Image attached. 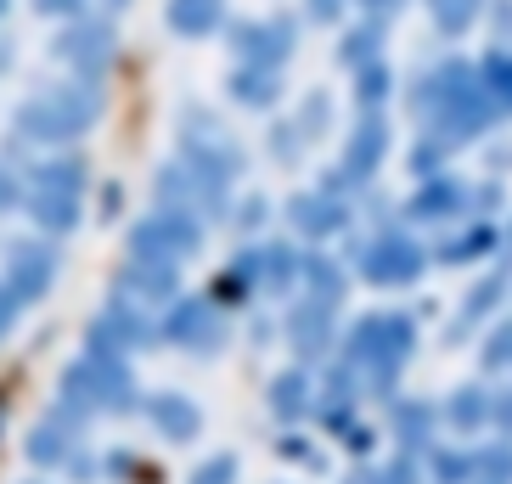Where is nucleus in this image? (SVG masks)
<instances>
[{
  "label": "nucleus",
  "mask_w": 512,
  "mask_h": 484,
  "mask_svg": "<svg viewBox=\"0 0 512 484\" xmlns=\"http://www.w3.org/2000/svg\"><path fill=\"white\" fill-rule=\"evenodd\" d=\"M411 107H417V119L434 124V136L445 141V147L484 136L490 119H496V102L484 91L479 68H467V62H439L434 74H422Z\"/></svg>",
  "instance_id": "f257e3e1"
},
{
  "label": "nucleus",
  "mask_w": 512,
  "mask_h": 484,
  "mask_svg": "<svg viewBox=\"0 0 512 484\" xmlns=\"http://www.w3.org/2000/svg\"><path fill=\"white\" fill-rule=\"evenodd\" d=\"M96 113H102V96L85 79V85H57V91L29 96L12 113V130H23L29 141H74L96 124Z\"/></svg>",
  "instance_id": "f03ea898"
},
{
  "label": "nucleus",
  "mask_w": 512,
  "mask_h": 484,
  "mask_svg": "<svg viewBox=\"0 0 512 484\" xmlns=\"http://www.w3.org/2000/svg\"><path fill=\"white\" fill-rule=\"evenodd\" d=\"M62 394H68V406L79 411H130V400H136V383H130V372H124L119 355H102V349H91L85 361L68 366V378H62Z\"/></svg>",
  "instance_id": "7ed1b4c3"
},
{
  "label": "nucleus",
  "mask_w": 512,
  "mask_h": 484,
  "mask_svg": "<svg viewBox=\"0 0 512 484\" xmlns=\"http://www.w3.org/2000/svg\"><path fill=\"white\" fill-rule=\"evenodd\" d=\"M411 316H366L355 333H349V361H366L372 366V383L377 389H394V378H400V366H406L411 355Z\"/></svg>",
  "instance_id": "20e7f679"
},
{
  "label": "nucleus",
  "mask_w": 512,
  "mask_h": 484,
  "mask_svg": "<svg viewBox=\"0 0 512 484\" xmlns=\"http://www.w3.org/2000/svg\"><path fill=\"white\" fill-rule=\"evenodd\" d=\"M130 248H136V259H152V265H175V259L197 254V248H203L197 214H186V209L152 214V220H141V226L130 231Z\"/></svg>",
  "instance_id": "39448f33"
},
{
  "label": "nucleus",
  "mask_w": 512,
  "mask_h": 484,
  "mask_svg": "<svg viewBox=\"0 0 512 484\" xmlns=\"http://www.w3.org/2000/svg\"><path fill=\"white\" fill-rule=\"evenodd\" d=\"M422 265H428V254L411 237H400V231H383L377 242H366L361 254V276L377 282V288H406V282L422 276Z\"/></svg>",
  "instance_id": "423d86ee"
},
{
  "label": "nucleus",
  "mask_w": 512,
  "mask_h": 484,
  "mask_svg": "<svg viewBox=\"0 0 512 484\" xmlns=\"http://www.w3.org/2000/svg\"><path fill=\"white\" fill-rule=\"evenodd\" d=\"M57 57L74 68L79 79H102L113 68V29L107 23H91V17H74V29L57 34Z\"/></svg>",
  "instance_id": "0eeeda50"
},
{
  "label": "nucleus",
  "mask_w": 512,
  "mask_h": 484,
  "mask_svg": "<svg viewBox=\"0 0 512 484\" xmlns=\"http://www.w3.org/2000/svg\"><path fill=\"white\" fill-rule=\"evenodd\" d=\"M226 316H220V304L214 299H181L175 304V316H169V338L197 355H214V349H226Z\"/></svg>",
  "instance_id": "6e6552de"
},
{
  "label": "nucleus",
  "mask_w": 512,
  "mask_h": 484,
  "mask_svg": "<svg viewBox=\"0 0 512 484\" xmlns=\"http://www.w3.org/2000/svg\"><path fill=\"white\" fill-rule=\"evenodd\" d=\"M231 46L248 68H282L293 57V23L287 17H265V23H237Z\"/></svg>",
  "instance_id": "1a4fd4ad"
},
{
  "label": "nucleus",
  "mask_w": 512,
  "mask_h": 484,
  "mask_svg": "<svg viewBox=\"0 0 512 484\" xmlns=\"http://www.w3.org/2000/svg\"><path fill=\"white\" fill-rule=\"evenodd\" d=\"M6 265H12V299L17 304L40 299V293L51 288V276H57V254H51V248H40V242H12Z\"/></svg>",
  "instance_id": "9d476101"
},
{
  "label": "nucleus",
  "mask_w": 512,
  "mask_h": 484,
  "mask_svg": "<svg viewBox=\"0 0 512 484\" xmlns=\"http://www.w3.org/2000/svg\"><path fill=\"white\" fill-rule=\"evenodd\" d=\"M383 158H389V124L366 113V119L355 124L349 147H344V175H349V186H361L366 175H377V164H383Z\"/></svg>",
  "instance_id": "9b49d317"
},
{
  "label": "nucleus",
  "mask_w": 512,
  "mask_h": 484,
  "mask_svg": "<svg viewBox=\"0 0 512 484\" xmlns=\"http://www.w3.org/2000/svg\"><path fill=\"white\" fill-rule=\"evenodd\" d=\"M147 417H152V428H158L164 439H175V445L197 439V428H203V411H197L186 394H152V400H147Z\"/></svg>",
  "instance_id": "f8f14e48"
},
{
  "label": "nucleus",
  "mask_w": 512,
  "mask_h": 484,
  "mask_svg": "<svg viewBox=\"0 0 512 484\" xmlns=\"http://www.w3.org/2000/svg\"><path fill=\"white\" fill-rule=\"evenodd\" d=\"M462 209H467V186L456 181V175H428L406 214L411 220H451V214H462Z\"/></svg>",
  "instance_id": "ddd939ff"
},
{
  "label": "nucleus",
  "mask_w": 512,
  "mask_h": 484,
  "mask_svg": "<svg viewBox=\"0 0 512 484\" xmlns=\"http://www.w3.org/2000/svg\"><path fill=\"white\" fill-rule=\"evenodd\" d=\"M287 220L304 231V237H332V231H344L349 226V214H344V203H332L327 192H304V197H293L287 203Z\"/></svg>",
  "instance_id": "4468645a"
},
{
  "label": "nucleus",
  "mask_w": 512,
  "mask_h": 484,
  "mask_svg": "<svg viewBox=\"0 0 512 484\" xmlns=\"http://www.w3.org/2000/svg\"><path fill=\"white\" fill-rule=\"evenodd\" d=\"M164 17L181 40H203V34H214L226 23V0H169Z\"/></svg>",
  "instance_id": "2eb2a0df"
},
{
  "label": "nucleus",
  "mask_w": 512,
  "mask_h": 484,
  "mask_svg": "<svg viewBox=\"0 0 512 484\" xmlns=\"http://www.w3.org/2000/svg\"><path fill=\"white\" fill-rule=\"evenodd\" d=\"M119 293H136V299H175V265H152V259H136L130 271L119 276Z\"/></svg>",
  "instance_id": "dca6fc26"
},
{
  "label": "nucleus",
  "mask_w": 512,
  "mask_h": 484,
  "mask_svg": "<svg viewBox=\"0 0 512 484\" xmlns=\"http://www.w3.org/2000/svg\"><path fill=\"white\" fill-rule=\"evenodd\" d=\"M327 327H332V304L327 299H310L299 316H287V333H293L299 355H321V349H327Z\"/></svg>",
  "instance_id": "f3484780"
},
{
  "label": "nucleus",
  "mask_w": 512,
  "mask_h": 484,
  "mask_svg": "<svg viewBox=\"0 0 512 484\" xmlns=\"http://www.w3.org/2000/svg\"><path fill=\"white\" fill-rule=\"evenodd\" d=\"M29 214L40 220V231H62V237H68V231L79 226V197L74 192H34Z\"/></svg>",
  "instance_id": "a211bd4d"
},
{
  "label": "nucleus",
  "mask_w": 512,
  "mask_h": 484,
  "mask_svg": "<svg viewBox=\"0 0 512 484\" xmlns=\"http://www.w3.org/2000/svg\"><path fill=\"white\" fill-rule=\"evenodd\" d=\"M68 451H74V434L62 428V411H57V417H46V423L29 434V456L40 462V468H57V462H68Z\"/></svg>",
  "instance_id": "6ab92c4d"
},
{
  "label": "nucleus",
  "mask_w": 512,
  "mask_h": 484,
  "mask_svg": "<svg viewBox=\"0 0 512 484\" xmlns=\"http://www.w3.org/2000/svg\"><path fill=\"white\" fill-rule=\"evenodd\" d=\"M231 96L242 107H271L276 102V68H242V74H231Z\"/></svg>",
  "instance_id": "aec40b11"
},
{
  "label": "nucleus",
  "mask_w": 512,
  "mask_h": 484,
  "mask_svg": "<svg viewBox=\"0 0 512 484\" xmlns=\"http://www.w3.org/2000/svg\"><path fill=\"white\" fill-rule=\"evenodd\" d=\"M422 6H428V17H434V29L456 40V34L473 29V17H479L484 0H422Z\"/></svg>",
  "instance_id": "412c9836"
},
{
  "label": "nucleus",
  "mask_w": 512,
  "mask_h": 484,
  "mask_svg": "<svg viewBox=\"0 0 512 484\" xmlns=\"http://www.w3.org/2000/svg\"><path fill=\"white\" fill-rule=\"evenodd\" d=\"M304 406H310V378L304 372H282L271 383V411L276 417H304Z\"/></svg>",
  "instance_id": "4be33fe9"
},
{
  "label": "nucleus",
  "mask_w": 512,
  "mask_h": 484,
  "mask_svg": "<svg viewBox=\"0 0 512 484\" xmlns=\"http://www.w3.org/2000/svg\"><path fill=\"white\" fill-rule=\"evenodd\" d=\"M479 79H484V91H490V102L496 107H512V51H490V57L479 62Z\"/></svg>",
  "instance_id": "5701e85b"
},
{
  "label": "nucleus",
  "mask_w": 512,
  "mask_h": 484,
  "mask_svg": "<svg viewBox=\"0 0 512 484\" xmlns=\"http://www.w3.org/2000/svg\"><path fill=\"white\" fill-rule=\"evenodd\" d=\"M34 181H40V192H74L79 197V186H85V164H79V158H51V164L34 169Z\"/></svg>",
  "instance_id": "b1692460"
},
{
  "label": "nucleus",
  "mask_w": 512,
  "mask_h": 484,
  "mask_svg": "<svg viewBox=\"0 0 512 484\" xmlns=\"http://www.w3.org/2000/svg\"><path fill=\"white\" fill-rule=\"evenodd\" d=\"M377 46H383V23H377V17H366L361 29H349V40H344V62H349V68H366V62L377 57Z\"/></svg>",
  "instance_id": "393cba45"
},
{
  "label": "nucleus",
  "mask_w": 512,
  "mask_h": 484,
  "mask_svg": "<svg viewBox=\"0 0 512 484\" xmlns=\"http://www.w3.org/2000/svg\"><path fill=\"white\" fill-rule=\"evenodd\" d=\"M299 265L310 271V288H316V299H327V304L344 299V276H338V265H332V259L310 254V259H299Z\"/></svg>",
  "instance_id": "a878e982"
},
{
  "label": "nucleus",
  "mask_w": 512,
  "mask_h": 484,
  "mask_svg": "<svg viewBox=\"0 0 512 484\" xmlns=\"http://www.w3.org/2000/svg\"><path fill=\"white\" fill-rule=\"evenodd\" d=\"M490 242H496V231H490V226H473V231H462V237L445 242V248H439V259H445V265H462V259H479Z\"/></svg>",
  "instance_id": "bb28decb"
},
{
  "label": "nucleus",
  "mask_w": 512,
  "mask_h": 484,
  "mask_svg": "<svg viewBox=\"0 0 512 484\" xmlns=\"http://www.w3.org/2000/svg\"><path fill=\"white\" fill-rule=\"evenodd\" d=\"M259 265H265V282H271V288H293V282H299V254H293V248H265Z\"/></svg>",
  "instance_id": "cd10ccee"
},
{
  "label": "nucleus",
  "mask_w": 512,
  "mask_h": 484,
  "mask_svg": "<svg viewBox=\"0 0 512 484\" xmlns=\"http://www.w3.org/2000/svg\"><path fill=\"white\" fill-rule=\"evenodd\" d=\"M445 417H451L456 428H479L490 411H484V394H479V389H456V394H451V411H445Z\"/></svg>",
  "instance_id": "c85d7f7f"
},
{
  "label": "nucleus",
  "mask_w": 512,
  "mask_h": 484,
  "mask_svg": "<svg viewBox=\"0 0 512 484\" xmlns=\"http://www.w3.org/2000/svg\"><path fill=\"white\" fill-rule=\"evenodd\" d=\"M501 288H507V276H490V282H484V288H479L473 299L462 304V327H473V321H484V310H490V304L501 299ZM462 327H456V333H462Z\"/></svg>",
  "instance_id": "c756f323"
},
{
  "label": "nucleus",
  "mask_w": 512,
  "mask_h": 484,
  "mask_svg": "<svg viewBox=\"0 0 512 484\" xmlns=\"http://www.w3.org/2000/svg\"><path fill=\"white\" fill-rule=\"evenodd\" d=\"M355 96H361V107L372 113V107L389 96V68H383V62H366V68H361V91H355Z\"/></svg>",
  "instance_id": "7c9ffc66"
},
{
  "label": "nucleus",
  "mask_w": 512,
  "mask_h": 484,
  "mask_svg": "<svg viewBox=\"0 0 512 484\" xmlns=\"http://www.w3.org/2000/svg\"><path fill=\"white\" fill-rule=\"evenodd\" d=\"M484 366H490V372L512 366V321H501L496 333H490V344H484Z\"/></svg>",
  "instance_id": "2f4dec72"
},
{
  "label": "nucleus",
  "mask_w": 512,
  "mask_h": 484,
  "mask_svg": "<svg viewBox=\"0 0 512 484\" xmlns=\"http://www.w3.org/2000/svg\"><path fill=\"white\" fill-rule=\"evenodd\" d=\"M299 147H304L299 124H276V130H271V152L282 158V164H299Z\"/></svg>",
  "instance_id": "473e14b6"
},
{
  "label": "nucleus",
  "mask_w": 512,
  "mask_h": 484,
  "mask_svg": "<svg viewBox=\"0 0 512 484\" xmlns=\"http://www.w3.org/2000/svg\"><path fill=\"white\" fill-rule=\"evenodd\" d=\"M479 473H484L490 484H507V479H512V451H507V445L484 451V456H479Z\"/></svg>",
  "instance_id": "72a5a7b5"
},
{
  "label": "nucleus",
  "mask_w": 512,
  "mask_h": 484,
  "mask_svg": "<svg viewBox=\"0 0 512 484\" xmlns=\"http://www.w3.org/2000/svg\"><path fill=\"white\" fill-rule=\"evenodd\" d=\"M231 479H237V456H214L192 473V484H231Z\"/></svg>",
  "instance_id": "f704fd0d"
},
{
  "label": "nucleus",
  "mask_w": 512,
  "mask_h": 484,
  "mask_svg": "<svg viewBox=\"0 0 512 484\" xmlns=\"http://www.w3.org/2000/svg\"><path fill=\"white\" fill-rule=\"evenodd\" d=\"M394 423H400V434H406V445H422V439H428V411H411V406H400V411H394Z\"/></svg>",
  "instance_id": "c9c22d12"
},
{
  "label": "nucleus",
  "mask_w": 512,
  "mask_h": 484,
  "mask_svg": "<svg viewBox=\"0 0 512 484\" xmlns=\"http://www.w3.org/2000/svg\"><path fill=\"white\" fill-rule=\"evenodd\" d=\"M434 468L445 484H456V479H473V473H479V456H439Z\"/></svg>",
  "instance_id": "e433bc0d"
},
{
  "label": "nucleus",
  "mask_w": 512,
  "mask_h": 484,
  "mask_svg": "<svg viewBox=\"0 0 512 484\" xmlns=\"http://www.w3.org/2000/svg\"><path fill=\"white\" fill-rule=\"evenodd\" d=\"M321 124H327V96H310V102H304V113H299V136H310V130H321Z\"/></svg>",
  "instance_id": "4c0bfd02"
},
{
  "label": "nucleus",
  "mask_w": 512,
  "mask_h": 484,
  "mask_svg": "<svg viewBox=\"0 0 512 484\" xmlns=\"http://www.w3.org/2000/svg\"><path fill=\"white\" fill-rule=\"evenodd\" d=\"M17 197H23V186H17V175L6 164H0V214L6 209H17Z\"/></svg>",
  "instance_id": "58836bf2"
},
{
  "label": "nucleus",
  "mask_w": 512,
  "mask_h": 484,
  "mask_svg": "<svg viewBox=\"0 0 512 484\" xmlns=\"http://www.w3.org/2000/svg\"><path fill=\"white\" fill-rule=\"evenodd\" d=\"M259 220H265V197H248V203L237 209V226H242V231H254Z\"/></svg>",
  "instance_id": "ea45409f"
},
{
  "label": "nucleus",
  "mask_w": 512,
  "mask_h": 484,
  "mask_svg": "<svg viewBox=\"0 0 512 484\" xmlns=\"http://www.w3.org/2000/svg\"><path fill=\"white\" fill-rule=\"evenodd\" d=\"M310 17L316 23H338L344 17V0H310Z\"/></svg>",
  "instance_id": "a19ab883"
},
{
  "label": "nucleus",
  "mask_w": 512,
  "mask_h": 484,
  "mask_svg": "<svg viewBox=\"0 0 512 484\" xmlns=\"http://www.w3.org/2000/svg\"><path fill=\"white\" fill-rule=\"evenodd\" d=\"M12 321H17V299H12V288H0V338L12 333Z\"/></svg>",
  "instance_id": "79ce46f5"
},
{
  "label": "nucleus",
  "mask_w": 512,
  "mask_h": 484,
  "mask_svg": "<svg viewBox=\"0 0 512 484\" xmlns=\"http://www.w3.org/2000/svg\"><path fill=\"white\" fill-rule=\"evenodd\" d=\"M34 12H46V17L68 12V17H79V0H34Z\"/></svg>",
  "instance_id": "37998d69"
},
{
  "label": "nucleus",
  "mask_w": 512,
  "mask_h": 484,
  "mask_svg": "<svg viewBox=\"0 0 512 484\" xmlns=\"http://www.w3.org/2000/svg\"><path fill=\"white\" fill-rule=\"evenodd\" d=\"M361 6H366V12L377 17V12H394V6H400V0H361Z\"/></svg>",
  "instance_id": "c03bdc74"
},
{
  "label": "nucleus",
  "mask_w": 512,
  "mask_h": 484,
  "mask_svg": "<svg viewBox=\"0 0 512 484\" xmlns=\"http://www.w3.org/2000/svg\"><path fill=\"white\" fill-rule=\"evenodd\" d=\"M107 6H130V0H107Z\"/></svg>",
  "instance_id": "a18cd8bd"
},
{
  "label": "nucleus",
  "mask_w": 512,
  "mask_h": 484,
  "mask_svg": "<svg viewBox=\"0 0 512 484\" xmlns=\"http://www.w3.org/2000/svg\"><path fill=\"white\" fill-rule=\"evenodd\" d=\"M6 6H12V0H0V17H6Z\"/></svg>",
  "instance_id": "49530a36"
}]
</instances>
